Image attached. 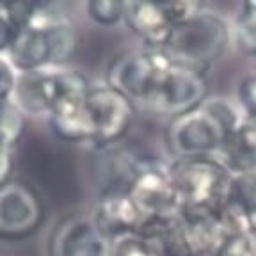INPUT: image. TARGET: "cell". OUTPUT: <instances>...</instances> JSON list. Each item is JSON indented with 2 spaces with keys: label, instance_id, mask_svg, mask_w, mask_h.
Masks as SVG:
<instances>
[{
  "label": "cell",
  "instance_id": "1",
  "mask_svg": "<svg viewBox=\"0 0 256 256\" xmlns=\"http://www.w3.org/2000/svg\"><path fill=\"white\" fill-rule=\"evenodd\" d=\"M244 110L238 104L208 96L198 107L169 120L166 128L171 158L214 156L238 124Z\"/></svg>",
  "mask_w": 256,
  "mask_h": 256
},
{
  "label": "cell",
  "instance_id": "2",
  "mask_svg": "<svg viewBox=\"0 0 256 256\" xmlns=\"http://www.w3.org/2000/svg\"><path fill=\"white\" fill-rule=\"evenodd\" d=\"M232 28L222 16L198 9L180 20L158 48L168 59L206 73L226 52Z\"/></svg>",
  "mask_w": 256,
  "mask_h": 256
},
{
  "label": "cell",
  "instance_id": "3",
  "mask_svg": "<svg viewBox=\"0 0 256 256\" xmlns=\"http://www.w3.org/2000/svg\"><path fill=\"white\" fill-rule=\"evenodd\" d=\"M168 174L180 201V214L216 216L228 201L232 174L216 156L171 158Z\"/></svg>",
  "mask_w": 256,
  "mask_h": 256
},
{
  "label": "cell",
  "instance_id": "4",
  "mask_svg": "<svg viewBox=\"0 0 256 256\" xmlns=\"http://www.w3.org/2000/svg\"><path fill=\"white\" fill-rule=\"evenodd\" d=\"M206 98V73L174 62L162 54L158 73H156L155 82H153L142 105H146L150 110L156 112V114L169 116L171 120V118L180 116L184 112L198 107Z\"/></svg>",
  "mask_w": 256,
  "mask_h": 256
},
{
  "label": "cell",
  "instance_id": "5",
  "mask_svg": "<svg viewBox=\"0 0 256 256\" xmlns=\"http://www.w3.org/2000/svg\"><path fill=\"white\" fill-rule=\"evenodd\" d=\"M89 146L104 150L123 142L136 118V104L110 86H91L86 96Z\"/></svg>",
  "mask_w": 256,
  "mask_h": 256
},
{
  "label": "cell",
  "instance_id": "6",
  "mask_svg": "<svg viewBox=\"0 0 256 256\" xmlns=\"http://www.w3.org/2000/svg\"><path fill=\"white\" fill-rule=\"evenodd\" d=\"M91 84L84 73L59 66L57 94L46 121L57 139L73 144H89V124L86 116V96Z\"/></svg>",
  "mask_w": 256,
  "mask_h": 256
},
{
  "label": "cell",
  "instance_id": "7",
  "mask_svg": "<svg viewBox=\"0 0 256 256\" xmlns=\"http://www.w3.org/2000/svg\"><path fill=\"white\" fill-rule=\"evenodd\" d=\"M96 180L100 196L105 194H128L134 182L142 171L162 160L148 150L132 144L118 142L104 150H96Z\"/></svg>",
  "mask_w": 256,
  "mask_h": 256
},
{
  "label": "cell",
  "instance_id": "8",
  "mask_svg": "<svg viewBox=\"0 0 256 256\" xmlns=\"http://www.w3.org/2000/svg\"><path fill=\"white\" fill-rule=\"evenodd\" d=\"M44 208L34 188L11 180L0 187V240L20 242L40 232Z\"/></svg>",
  "mask_w": 256,
  "mask_h": 256
},
{
  "label": "cell",
  "instance_id": "9",
  "mask_svg": "<svg viewBox=\"0 0 256 256\" xmlns=\"http://www.w3.org/2000/svg\"><path fill=\"white\" fill-rule=\"evenodd\" d=\"M160 62L162 52L156 48L123 52L108 62L105 84L123 92L134 104H142L155 82Z\"/></svg>",
  "mask_w": 256,
  "mask_h": 256
},
{
  "label": "cell",
  "instance_id": "10",
  "mask_svg": "<svg viewBox=\"0 0 256 256\" xmlns=\"http://www.w3.org/2000/svg\"><path fill=\"white\" fill-rule=\"evenodd\" d=\"M50 256H108L110 242L98 230L91 216L62 219L50 233Z\"/></svg>",
  "mask_w": 256,
  "mask_h": 256
},
{
  "label": "cell",
  "instance_id": "11",
  "mask_svg": "<svg viewBox=\"0 0 256 256\" xmlns=\"http://www.w3.org/2000/svg\"><path fill=\"white\" fill-rule=\"evenodd\" d=\"M184 16L166 0H128L124 24L146 48H160Z\"/></svg>",
  "mask_w": 256,
  "mask_h": 256
},
{
  "label": "cell",
  "instance_id": "12",
  "mask_svg": "<svg viewBox=\"0 0 256 256\" xmlns=\"http://www.w3.org/2000/svg\"><path fill=\"white\" fill-rule=\"evenodd\" d=\"M169 162H158L139 174L130 196L146 216H178L180 201L168 174Z\"/></svg>",
  "mask_w": 256,
  "mask_h": 256
},
{
  "label": "cell",
  "instance_id": "13",
  "mask_svg": "<svg viewBox=\"0 0 256 256\" xmlns=\"http://www.w3.org/2000/svg\"><path fill=\"white\" fill-rule=\"evenodd\" d=\"M108 242L124 235H136L144 214L130 194H105L89 214Z\"/></svg>",
  "mask_w": 256,
  "mask_h": 256
},
{
  "label": "cell",
  "instance_id": "14",
  "mask_svg": "<svg viewBox=\"0 0 256 256\" xmlns=\"http://www.w3.org/2000/svg\"><path fill=\"white\" fill-rule=\"evenodd\" d=\"M57 72L59 66L18 73L12 102L22 108L25 116H48L57 94Z\"/></svg>",
  "mask_w": 256,
  "mask_h": 256
},
{
  "label": "cell",
  "instance_id": "15",
  "mask_svg": "<svg viewBox=\"0 0 256 256\" xmlns=\"http://www.w3.org/2000/svg\"><path fill=\"white\" fill-rule=\"evenodd\" d=\"M6 59L16 73H30L52 68V50L43 22L38 20L30 27L16 32L11 46L6 52Z\"/></svg>",
  "mask_w": 256,
  "mask_h": 256
},
{
  "label": "cell",
  "instance_id": "16",
  "mask_svg": "<svg viewBox=\"0 0 256 256\" xmlns=\"http://www.w3.org/2000/svg\"><path fill=\"white\" fill-rule=\"evenodd\" d=\"M41 22H43L48 43H50V50H52V64L54 66H62L64 62H68L72 59V56L76 50L78 38H76L75 25L66 16Z\"/></svg>",
  "mask_w": 256,
  "mask_h": 256
},
{
  "label": "cell",
  "instance_id": "17",
  "mask_svg": "<svg viewBox=\"0 0 256 256\" xmlns=\"http://www.w3.org/2000/svg\"><path fill=\"white\" fill-rule=\"evenodd\" d=\"M222 146L240 158L256 162V114L244 112L236 128L224 140Z\"/></svg>",
  "mask_w": 256,
  "mask_h": 256
},
{
  "label": "cell",
  "instance_id": "18",
  "mask_svg": "<svg viewBox=\"0 0 256 256\" xmlns=\"http://www.w3.org/2000/svg\"><path fill=\"white\" fill-rule=\"evenodd\" d=\"M228 201L249 216L256 212V171L232 174Z\"/></svg>",
  "mask_w": 256,
  "mask_h": 256
},
{
  "label": "cell",
  "instance_id": "19",
  "mask_svg": "<svg viewBox=\"0 0 256 256\" xmlns=\"http://www.w3.org/2000/svg\"><path fill=\"white\" fill-rule=\"evenodd\" d=\"M25 114L12 100L0 102V142L16 148L25 130Z\"/></svg>",
  "mask_w": 256,
  "mask_h": 256
},
{
  "label": "cell",
  "instance_id": "20",
  "mask_svg": "<svg viewBox=\"0 0 256 256\" xmlns=\"http://www.w3.org/2000/svg\"><path fill=\"white\" fill-rule=\"evenodd\" d=\"M128 0H86V12L92 24L112 27L124 20Z\"/></svg>",
  "mask_w": 256,
  "mask_h": 256
},
{
  "label": "cell",
  "instance_id": "21",
  "mask_svg": "<svg viewBox=\"0 0 256 256\" xmlns=\"http://www.w3.org/2000/svg\"><path fill=\"white\" fill-rule=\"evenodd\" d=\"M214 256H256V235L252 232L226 236Z\"/></svg>",
  "mask_w": 256,
  "mask_h": 256
},
{
  "label": "cell",
  "instance_id": "22",
  "mask_svg": "<svg viewBox=\"0 0 256 256\" xmlns=\"http://www.w3.org/2000/svg\"><path fill=\"white\" fill-rule=\"evenodd\" d=\"M2 12L8 16V20L16 28V32L24 30L38 22V14L28 0H11L8 6L2 8Z\"/></svg>",
  "mask_w": 256,
  "mask_h": 256
},
{
  "label": "cell",
  "instance_id": "23",
  "mask_svg": "<svg viewBox=\"0 0 256 256\" xmlns=\"http://www.w3.org/2000/svg\"><path fill=\"white\" fill-rule=\"evenodd\" d=\"M110 256H156L139 235H124L110 242Z\"/></svg>",
  "mask_w": 256,
  "mask_h": 256
},
{
  "label": "cell",
  "instance_id": "24",
  "mask_svg": "<svg viewBox=\"0 0 256 256\" xmlns=\"http://www.w3.org/2000/svg\"><path fill=\"white\" fill-rule=\"evenodd\" d=\"M38 14V20H52L59 16H66V9L73 0H28Z\"/></svg>",
  "mask_w": 256,
  "mask_h": 256
},
{
  "label": "cell",
  "instance_id": "25",
  "mask_svg": "<svg viewBox=\"0 0 256 256\" xmlns=\"http://www.w3.org/2000/svg\"><path fill=\"white\" fill-rule=\"evenodd\" d=\"M238 105L248 114H256V73L248 75L238 84Z\"/></svg>",
  "mask_w": 256,
  "mask_h": 256
},
{
  "label": "cell",
  "instance_id": "26",
  "mask_svg": "<svg viewBox=\"0 0 256 256\" xmlns=\"http://www.w3.org/2000/svg\"><path fill=\"white\" fill-rule=\"evenodd\" d=\"M16 76L18 73L14 72L6 56H0V102L12 100V92H14Z\"/></svg>",
  "mask_w": 256,
  "mask_h": 256
},
{
  "label": "cell",
  "instance_id": "27",
  "mask_svg": "<svg viewBox=\"0 0 256 256\" xmlns=\"http://www.w3.org/2000/svg\"><path fill=\"white\" fill-rule=\"evenodd\" d=\"M14 150L8 144L0 142V187L12 180L14 169Z\"/></svg>",
  "mask_w": 256,
  "mask_h": 256
},
{
  "label": "cell",
  "instance_id": "28",
  "mask_svg": "<svg viewBox=\"0 0 256 256\" xmlns=\"http://www.w3.org/2000/svg\"><path fill=\"white\" fill-rule=\"evenodd\" d=\"M16 36V28L8 20V16L0 9V56H6L8 48L11 46L12 40Z\"/></svg>",
  "mask_w": 256,
  "mask_h": 256
},
{
  "label": "cell",
  "instance_id": "29",
  "mask_svg": "<svg viewBox=\"0 0 256 256\" xmlns=\"http://www.w3.org/2000/svg\"><path fill=\"white\" fill-rule=\"evenodd\" d=\"M169 6H172V8L176 9V11L180 12L184 18H187L188 14H192V12H196L201 4V0H166Z\"/></svg>",
  "mask_w": 256,
  "mask_h": 256
},
{
  "label": "cell",
  "instance_id": "30",
  "mask_svg": "<svg viewBox=\"0 0 256 256\" xmlns=\"http://www.w3.org/2000/svg\"><path fill=\"white\" fill-rule=\"evenodd\" d=\"M238 18L256 28V0H244L242 2V12Z\"/></svg>",
  "mask_w": 256,
  "mask_h": 256
},
{
  "label": "cell",
  "instance_id": "31",
  "mask_svg": "<svg viewBox=\"0 0 256 256\" xmlns=\"http://www.w3.org/2000/svg\"><path fill=\"white\" fill-rule=\"evenodd\" d=\"M251 232L256 235V212L251 216Z\"/></svg>",
  "mask_w": 256,
  "mask_h": 256
},
{
  "label": "cell",
  "instance_id": "32",
  "mask_svg": "<svg viewBox=\"0 0 256 256\" xmlns=\"http://www.w3.org/2000/svg\"><path fill=\"white\" fill-rule=\"evenodd\" d=\"M9 2H11V0H0V9L4 8V6H8Z\"/></svg>",
  "mask_w": 256,
  "mask_h": 256
},
{
  "label": "cell",
  "instance_id": "33",
  "mask_svg": "<svg viewBox=\"0 0 256 256\" xmlns=\"http://www.w3.org/2000/svg\"><path fill=\"white\" fill-rule=\"evenodd\" d=\"M254 59H256V54H254Z\"/></svg>",
  "mask_w": 256,
  "mask_h": 256
},
{
  "label": "cell",
  "instance_id": "34",
  "mask_svg": "<svg viewBox=\"0 0 256 256\" xmlns=\"http://www.w3.org/2000/svg\"><path fill=\"white\" fill-rule=\"evenodd\" d=\"M108 256H110V254H108Z\"/></svg>",
  "mask_w": 256,
  "mask_h": 256
}]
</instances>
